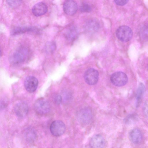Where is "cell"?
I'll use <instances>...</instances> for the list:
<instances>
[{
	"mask_svg": "<svg viewBox=\"0 0 148 148\" xmlns=\"http://www.w3.org/2000/svg\"><path fill=\"white\" fill-rule=\"evenodd\" d=\"M28 49L22 47L16 50L10 58V61L13 64H20L25 61L28 54Z\"/></svg>",
	"mask_w": 148,
	"mask_h": 148,
	"instance_id": "cell-1",
	"label": "cell"
},
{
	"mask_svg": "<svg viewBox=\"0 0 148 148\" xmlns=\"http://www.w3.org/2000/svg\"><path fill=\"white\" fill-rule=\"evenodd\" d=\"M35 112L40 114L48 113L50 110V106L48 101L43 98H40L36 100L34 105Z\"/></svg>",
	"mask_w": 148,
	"mask_h": 148,
	"instance_id": "cell-2",
	"label": "cell"
},
{
	"mask_svg": "<svg viewBox=\"0 0 148 148\" xmlns=\"http://www.w3.org/2000/svg\"><path fill=\"white\" fill-rule=\"evenodd\" d=\"M116 35L121 41L127 42L132 38L133 32L131 29L127 26H122L119 27L116 31Z\"/></svg>",
	"mask_w": 148,
	"mask_h": 148,
	"instance_id": "cell-3",
	"label": "cell"
},
{
	"mask_svg": "<svg viewBox=\"0 0 148 148\" xmlns=\"http://www.w3.org/2000/svg\"><path fill=\"white\" fill-rule=\"evenodd\" d=\"M50 130L53 135L59 136L63 134L65 132L66 126L62 121L56 120L53 121L51 124Z\"/></svg>",
	"mask_w": 148,
	"mask_h": 148,
	"instance_id": "cell-4",
	"label": "cell"
},
{
	"mask_svg": "<svg viewBox=\"0 0 148 148\" xmlns=\"http://www.w3.org/2000/svg\"><path fill=\"white\" fill-rule=\"evenodd\" d=\"M128 79L127 75L122 72H117L113 73L110 77L112 83L117 86H122L125 85Z\"/></svg>",
	"mask_w": 148,
	"mask_h": 148,
	"instance_id": "cell-5",
	"label": "cell"
},
{
	"mask_svg": "<svg viewBox=\"0 0 148 148\" xmlns=\"http://www.w3.org/2000/svg\"><path fill=\"white\" fill-rule=\"evenodd\" d=\"M84 78L85 82L88 84L94 85L97 83L98 80V72L93 68L89 69L84 73Z\"/></svg>",
	"mask_w": 148,
	"mask_h": 148,
	"instance_id": "cell-6",
	"label": "cell"
},
{
	"mask_svg": "<svg viewBox=\"0 0 148 148\" xmlns=\"http://www.w3.org/2000/svg\"><path fill=\"white\" fill-rule=\"evenodd\" d=\"M38 84V79L32 76L27 77L24 82L25 88L27 92L30 93H33L36 90Z\"/></svg>",
	"mask_w": 148,
	"mask_h": 148,
	"instance_id": "cell-7",
	"label": "cell"
},
{
	"mask_svg": "<svg viewBox=\"0 0 148 148\" xmlns=\"http://www.w3.org/2000/svg\"><path fill=\"white\" fill-rule=\"evenodd\" d=\"M28 110V105L25 101H21L17 103L14 107V111L15 114L20 118H23L26 116Z\"/></svg>",
	"mask_w": 148,
	"mask_h": 148,
	"instance_id": "cell-8",
	"label": "cell"
},
{
	"mask_svg": "<svg viewBox=\"0 0 148 148\" xmlns=\"http://www.w3.org/2000/svg\"><path fill=\"white\" fill-rule=\"evenodd\" d=\"M64 13L69 15H73L76 12L77 5L76 2L73 0H66L63 6Z\"/></svg>",
	"mask_w": 148,
	"mask_h": 148,
	"instance_id": "cell-9",
	"label": "cell"
},
{
	"mask_svg": "<svg viewBox=\"0 0 148 148\" xmlns=\"http://www.w3.org/2000/svg\"><path fill=\"white\" fill-rule=\"evenodd\" d=\"M92 114L91 110L88 108L82 109L78 112L77 118L81 123L86 124L89 123L91 120Z\"/></svg>",
	"mask_w": 148,
	"mask_h": 148,
	"instance_id": "cell-10",
	"label": "cell"
},
{
	"mask_svg": "<svg viewBox=\"0 0 148 148\" xmlns=\"http://www.w3.org/2000/svg\"><path fill=\"white\" fill-rule=\"evenodd\" d=\"M100 27L99 23L97 20L95 18L90 19L85 23V30L88 33H94L97 31Z\"/></svg>",
	"mask_w": 148,
	"mask_h": 148,
	"instance_id": "cell-11",
	"label": "cell"
},
{
	"mask_svg": "<svg viewBox=\"0 0 148 148\" xmlns=\"http://www.w3.org/2000/svg\"><path fill=\"white\" fill-rule=\"evenodd\" d=\"M90 145L92 148H103L105 145V140L101 135L97 134L94 135L91 138Z\"/></svg>",
	"mask_w": 148,
	"mask_h": 148,
	"instance_id": "cell-12",
	"label": "cell"
},
{
	"mask_svg": "<svg viewBox=\"0 0 148 148\" xmlns=\"http://www.w3.org/2000/svg\"><path fill=\"white\" fill-rule=\"evenodd\" d=\"M47 5L44 3L40 2L34 6L32 11L34 16H38L45 14L47 12Z\"/></svg>",
	"mask_w": 148,
	"mask_h": 148,
	"instance_id": "cell-13",
	"label": "cell"
},
{
	"mask_svg": "<svg viewBox=\"0 0 148 148\" xmlns=\"http://www.w3.org/2000/svg\"><path fill=\"white\" fill-rule=\"evenodd\" d=\"M130 140L134 144H138L142 141L143 135L141 131L138 129L135 128L132 130L129 135Z\"/></svg>",
	"mask_w": 148,
	"mask_h": 148,
	"instance_id": "cell-14",
	"label": "cell"
},
{
	"mask_svg": "<svg viewBox=\"0 0 148 148\" xmlns=\"http://www.w3.org/2000/svg\"><path fill=\"white\" fill-rule=\"evenodd\" d=\"M66 38L69 40L73 41L77 37L78 31L77 27L74 26L72 25L66 30L65 32Z\"/></svg>",
	"mask_w": 148,
	"mask_h": 148,
	"instance_id": "cell-15",
	"label": "cell"
},
{
	"mask_svg": "<svg viewBox=\"0 0 148 148\" xmlns=\"http://www.w3.org/2000/svg\"><path fill=\"white\" fill-rule=\"evenodd\" d=\"M24 135L25 140L29 143L34 142L37 137V134L35 131L31 128H28L25 130Z\"/></svg>",
	"mask_w": 148,
	"mask_h": 148,
	"instance_id": "cell-16",
	"label": "cell"
},
{
	"mask_svg": "<svg viewBox=\"0 0 148 148\" xmlns=\"http://www.w3.org/2000/svg\"><path fill=\"white\" fill-rule=\"evenodd\" d=\"M145 91V87L143 83H140L139 84L136 92V99L137 106H138L140 105Z\"/></svg>",
	"mask_w": 148,
	"mask_h": 148,
	"instance_id": "cell-17",
	"label": "cell"
},
{
	"mask_svg": "<svg viewBox=\"0 0 148 148\" xmlns=\"http://www.w3.org/2000/svg\"><path fill=\"white\" fill-rule=\"evenodd\" d=\"M36 29L31 27H18L14 28L12 30L11 34L14 35L21 34L26 32L33 31Z\"/></svg>",
	"mask_w": 148,
	"mask_h": 148,
	"instance_id": "cell-18",
	"label": "cell"
},
{
	"mask_svg": "<svg viewBox=\"0 0 148 148\" xmlns=\"http://www.w3.org/2000/svg\"><path fill=\"white\" fill-rule=\"evenodd\" d=\"M22 0H6L7 3L10 7L15 8L19 6L21 4Z\"/></svg>",
	"mask_w": 148,
	"mask_h": 148,
	"instance_id": "cell-19",
	"label": "cell"
},
{
	"mask_svg": "<svg viewBox=\"0 0 148 148\" xmlns=\"http://www.w3.org/2000/svg\"><path fill=\"white\" fill-rule=\"evenodd\" d=\"M80 11L83 12H89L91 11L90 6L86 3H84L81 5L79 8Z\"/></svg>",
	"mask_w": 148,
	"mask_h": 148,
	"instance_id": "cell-20",
	"label": "cell"
},
{
	"mask_svg": "<svg viewBox=\"0 0 148 148\" xmlns=\"http://www.w3.org/2000/svg\"><path fill=\"white\" fill-rule=\"evenodd\" d=\"M53 102L55 104L59 105L61 102L62 100V97L59 95H56L53 96Z\"/></svg>",
	"mask_w": 148,
	"mask_h": 148,
	"instance_id": "cell-21",
	"label": "cell"
},
{
	"mask_svg": "<svg viewBox=\"0 0 148 148\" xmlns=\"http://www.w3.org/2000/svg\"><path fill=\"white\" fill-rule=\"evenodd\" d=\"M143 110L144 114L148 117V100L145 102L143 107Z\"/></svg>",
	"mask_w": 148,
	"mask_h": 148,
	"instance_id": "cell-22",
	"label": "cell"
},
{
	"mask_svg": "<svg viewBox=\"0 0 148 148\" xmlns=\"http://www.w3.org/2000/svg\"><path fill=\"white\" fill-rule=\"evenodd\" d=\"M47 48L49 49V51L51 52L53 51L56 49V45L54 42H51L49 43L47 46Z\"/></svg>",
	"mask_w": 148,
	"mask_h": 148,
	"instance_id": "cell-23",
	"label": "cell"
},
{
	"mask_svg": "<svg viewBox=\"0 0 148 148\" xmlns=\"http://www.w3.org/2000/svg\"><path fill=\"white\" fill-rule=\"evenodd\" d=\"M115 3L118 5L122 6L125 5L129 0H114Z\"/></svg>",
	"mask_w": 148,
	"mask_h": 148,
	"instance_id": "cell-24",
	"label": "cell"
}]
</instances>
